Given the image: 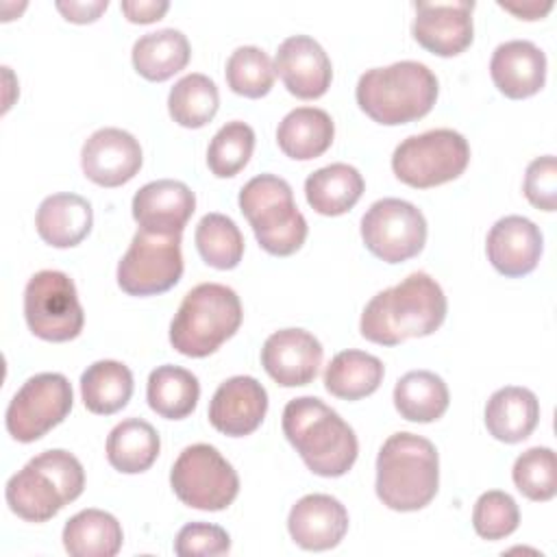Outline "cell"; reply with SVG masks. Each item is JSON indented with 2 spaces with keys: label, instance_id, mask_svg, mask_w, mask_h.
Returning a JSON list of instances; mask_svg holds the SVG:
<instances>
[{
  "label": "cell",
  "instance_id": "44dd1931",
  "mask_svg": "<svg viewBox=\"0 0 557 557\" xmlns=\"http://www.w3.org/2000/svg\"><path fill=\"white\" fill-rule=\"evenodd\" d=\"M287 531L305 550H329L344 540L348 511L335 496L307 494L289 509Z\"/></svg>",
  "mask_w": 557,
  "mask_h": 557
},
{
  "label": "cell",
  "instance_id": "74e56055",
  "mask_svg": "<svg viewBox=\"0 0 557 557\" xmlns=\"http://www.w3.org/2000/svg\"><path fill=\"white\" fill-rule=\"evenodd\" d=\"M513 485L529 500H550L557 494V461L548 446H533L518 455L511 470Z\"/></svg>",
  "mask_w": 557,
  "mask_h": 557
},
{
  "label": "cell",
  "instance_id": "52a82bcc",
  "mask_svg": "<svg viewBox=\"0 0 557 557\" xmlns=\"http://www.w3.org/2000/svg\"><path fill=\"white\" fill-rule=\"evenodd\" d=\"M237 200L265 252L289 257L305 244L307 220L298 211L292 185L285 178L259 174L239 189Z\"/></svg>",
  "mask_w": 557,
  "mask_h": 557
},
{
  "label": "cell",
  "instance_id": "8fae6325",
  "mask_svg": "<svg viewBox=\"0 0 557 557\" xmlns=\"http://www.w3.org/2000/svg\"><path fill=\"white\" fill-rule=\"evenodd\" d=\"M183 274L181 235H154L139 228L117 263V285L128 296H154L172 289Z\"/></svg>",
  "mask_w": 557,
  "mask_h": 557
},
{
  "label": "cell",
  "instance_id": "ee69618b",
  "mask_svg": "<svg viewBox=\"0 0 557 557\" xmlns=\"http://www.w3.org/2000/svg\"><path fill=\"white\" fill-rule=\"evenodd\" d=\"M500 9L513 13L516 17L520 20H540L544 17L550 9H553V2H537V0H531V2H522V4H516V2H498Z\"/></svg>",
  "mask_w": 557,
  "mask_h": 557
},
{
  "label": "cell",
  "instance_id": "e0dca14e",
  "mask_svg": "<svg viewBox=\"0 0 557 557\" xmlns=\"http://www.w3.org/2000/svg\"><path fill=\"white\" fill-rule=\"evenodd\" d=\"M274 72L285 89L300 100H315L326 94L333 81V65L324 48L309 35H292L276 50Z\"/></svg>",
  "mask_w": 557,
  "mask_h": 557
},
{
  "label": "cell",
  "instance_id": "cb8c5ba5",
  "mask_svg": "<svg viewBox=\"0 0 557 557\" xmlns=\"http://www.w3.org/2000/svg\"><path fill=\"white\" fill-rule=\"evenodd\" d=\"M540 422L537 396L518 385L496 389L485 405V426L490 435L505 444L527 440Z\"/></svg>",
  "mask_w": 557,
  "mask_h": 557
},
{
  "label": "cell",
  "instance_id": "d6986e66",
  "mask_svg": "<svg viewBox=\"0 0 557 557\" xmlns=\"http://www.w3.org/2000/svg\"><path fill=\"white\" fill-rule=\"evenodd\" d=\"M196 209L194 191L174 178L146 183L133 196V218L154 235H181Z\"/></svg>",
  "mask_w": 557,
  "mask_h": 557
},
{
  "label": "cell",
  "instance_id": "7c38bea8",
  "mask_svg": "<svg viewBox=\"0 0 557 557\" xmlns=\"http://www.w3.org/2000/svg\"><path fill=\"white\" fill-rule=\"evenodd\" d=\"M72 385L63 374H35L11 398L4 413L7 431L13 440L30 444L61 424L72 411Z\"/></svg>",
  "mask_w": 557,
  "mask_h": 557
},
{
  "label": "cell",
  "instance_id": "d6a6232c",
  "mask_svg": "<svg viewBox=\"0 0 557 557\" xmlns=\"http://www.w3.org/2000/svg\"><path fill=\"white\" fill-rule=\"evenodd\" d=\"M146 398L150 409L161 418L183 420L196 409L200 385L189 370L165 363L150 372Z\"/></svg>",
  "mask_w": 557,
  "mask_h": 557
},
{
  "label": "cell",
  "instance_id": "e575fe53",
  "mask_svg": "<svg viewBox=\"0 0 557 557\" xmlns=\"http://www.w3.org/2000/svg\"><path fill=\"white\" fill-rule=\"evenodd\" d=\"M194 239L202 261L215 270H233L244 257V235L224 213L202 215Z\"/></svg>",
  "mask_w": 557,
  "mask_h": 557
},
{
  "label": "cell",
  "instance_id": "4316f807",
  "mask_svg": "<svg viewBox=\"0 0 557 557\" xmlns=\"http://www.w3.org/2000/svg\"><path fill=\"white\" fill-rule=\"evenodd\" d=\"M122 542V524L102 509H83L63 527V546L72 557H113Z\"/></svg>",
  "mask_w": 557,
  "mask_h": 557
},
{
  "label": "cell",
  "instance_id": "4dcf8cb0",
  "mask_svg": "<svg viewBox=\"0 0 557 557\" xmlns=\"http://www.w3.org/2000/svg\"><path fill=\"white\" fill-rule=\"evenodd\" d=\"M448 403L444 379L429 370H411L394 385V407L409 422H435L446 413Z\"/></svg>",
  "mask_w": 557,
  "mask_h": 557
},
{
  "label": "cell",
  "instance_id": "6da1fadb",
  "mask_svg": "<svg viewBox=\"0 0 557 557\" xmlns=\"http://www.w3.org/2000/svg\"><path fill=\"white\" fill-rule=\"evenodd\" d=\"M446 296L426 272H413L398 285L370 298L361 313V335L379 346H398L409 337L435 333L446 318Z\"/></svg>",
  "mask_w": 557,
  "mask_h": 557
},
{
  "label": "cell",
  "instance_id": "8992f818",
  "mask_svg": "<svg viewBox=\"0 0 557 557\" xmlns=\"http://www.w3.org/2000/svg\"><path fill=\"white\" fill-rule=\"evenodd\" d=\"M244 311L239 296L220 283L191 287L170 324V344L185 357H207L231 339Z\"/></svg>",
  "mask_w": 557,
  "mask_h": 557
},
{
  "label": "cell",
  "instance_id": "7a4b0ae2",
  "mask_svg": "<svg viewBox=\"0 0 557 557\" xmlns=\"http://www.w3.org/2000/svg\"><path fill=\"white\" fill-rule=\"evenodd\" d=\"M283 433L305 466L326 479L344 476L357 461L359 444L352 426L315 396H300L283 409Z\"/></svg>",
  "mask_w": 557,
  "mask_h": 557
},
{
  "label": "cell",
  "instance_id": "d590c367",
  "mask_svg": "<svg viewBox=\"0 0 557 557\" xmlns=\"http://www.w3.org/2000/svg\"><path fill=\"white\" fill-rule=\"evenodd\" d=\"M255 150V131L246 122H226L207 148V165L218 178H231L246 168Z\"/></svg>",
  "mask_w": 557,
  "mask_h": 557
},
{
  "label": "cell",
  "instance_id": "f1b7e54d",
  "mask_svg": "<svg viewBox=\"0 0 557 557\" xmlns=\"http://www.w3.org/2000/svg\"><path fill=\"white\" fill-rule=\"evenodd\" d=\"M161 440L154 426L141 418H126L107 437V459L124 474L146 472L159 457Z\"/></svg>",
  "mask_w": 557,
  "mask_h": 557
},
{
  "label": "cell",
  "instance_id": "8d00e7d4",
  "mask_svg": "<svg viewBox=\"0 0 557 557\" xmlns=\"http://www.w3.org/2000/svg\"><path fill=\"white\" fill-rule=\"evenodd\" d=\"M274 63L257 46H239L226 61V83L244 98H263L274 85Z\"/></svg>",
  "mask_w": 557,
  "mask_h": 557
},
{
  "label": "cell",
  "instance_id": "b9f144b4",
  "mask_svg": "<svg viewBox=\"0 0 557 557\" xmlns=\"http://www.w3.org/2000/svg\"><path fill=\"white\" fill-rule=\"evenodd\" d=\"M109 2L107 0H89V2H57V11L63 13V17L67 22L74 24H89L96 22L104 11H107Z\"/></svg>",
  "mask_w": 557,
  "mask_h": 557
},
{
  "label": "cell",
  "instance_id": "9a60e30c",
  "mask_svg": "<svg viewBox=\"0 0 557 557\" xmlns=\"http://www.w3.org/2000/svg\"><path fill=\"white\" fill-rule=\"evenodd\" d=\"M139 141L122 128H98L87 137L81 150V168L85 176L100 187H120L128 183L141 168Z\"/></svg>",
  "mask_w": 557,
  "mask_h": 557
},
{
  "label": "cell",
  "instance_id": "277c9868",
  "mask_svg": "<svg viewBox=\"0 0 557 557\" xmlns=\"http://www.w3.org/2000/svg\"><path fill=\"white\" fill-rule=\"evenodd\" d=\"M437 76L418 61H398L366 70L355 89L359 109L385 126L409 124L424 117L437 100Z\"/></svg>",
  "mask_w": 557,
  "mask_h": 557
},
{
  "label": "cell",
  "instance_id": "7bdbcfd3",
  "mask_svg": "<svg viewBox=\"0 0 557 557\" xmlns=\"http://www.w3.org/2000/svg\"><path fill=\"white\" fill-rule=\"evenodd\" d=\"M120 9L126 15V20L133 22V24H150V22H157L165 15V11L170 9V2H163V0L128 2V0H124L120 4Z\"/></svg>",
  "mask_w": 557,
  "mask_h": 557
},
{
  "label": "cell",
  "instance_id": "d4e9b609",
  "mask_svg": "<svg viewBox=\"0 0 557 557\" xmlns=\"http://www.w3.org/2000/svg\"><path fill=\"white\" fill-rule=\"evenodd\" d=\"M335 137V124L324 109L318 107H298L289 111L278 128L276 144L278 148L296 161H309L324 154Z\"/></svg>",
  "mask_w": 557,
  "mask_h": 557
},
{
  "label": "cell",
  "instance_id": "ffe728a7",
  "mask_svg": "<svg viewBox=\"0 0 557 557\" xmlns=\"http://www.w3.org/2000/svg\"><path fill=\"white\" fill-rule=\"evenodd\" d=\"M544 239L535 222L522 215H505L487 233L485 252L496 272L509 278L524 276L537 268Z\"/></svg>",
  "mask_w": 557,
  "mask_h": 557
},
{
  "label": "cell",
  "instance_id": "83f0119b",
  "mask_svg": "<svg viewBox=\"0 0 557 557\" xmlns=\"http://www.w3.org/2000/svg\"><path fill=\"white\" fill-rule=\"evenodd\" d=\"M133 67L139 76L161 83L178 74L191 57L187 37L176 28H161L141 35L133 46Z\"/></svg>",
  "mask_w": 557,
  "mask_h": 557
},
{
  "label": "cell",
  "instance_id": "3957f363",
  "mask_svg": "<svg viewBox=\"0 0 557 557\" xmlns=\"http://www.w3.org/2000/svg\"><path fill=\"white\" fill-rule=\"evenodd\" d=\"M376 496L394 511L426 507L440 487V457L433 442L416 433L389 435L376 457Z\"/></svg>",
  "mask_w": 557,
  "mask_h": 557
},
{
  "label": "cell",
  "instance_id": "ac0fdd59",
  "mask_svg": "<svg viewBox=\"0 0 557 557\" xmlns=\"http://www.w3.org/2000/svg\"><path fill=\"white\" fill-rule=\"evenodd\" d=\"M268 411V392L255 376H231L215 389L209 403V422L228 437L257 431Z\"/></svg>",
  "mask_w": 557,
  "mask_h": 557
},
{
  "label": "cell",
  "instance_id": "603a6c76",
  "mask_svg": "<svg viewBox=\"0 0 557 557\" xmlns=\"http://www.w3.org/2000/svg\"><path fill=\"white\" fill-rule=\"evenodd\" d=\"M91 205L78 194H52L41 200L35 226L39 237L54 248L78 246L91 231Z\"/></svg>",
  "mask_w": 557,
  "mask_h": 557
},
{
  "label": "cell",
  "instance_id": "7402d4cb",
  "mask_svg": "<svg viewBox=\"0 0 557 557\" xmlns=\"http://www.w3.org/2000/svg\"><path fill=\"white\" fill-rule=\"evenodd\" d=\"M490 74L496 89L511 100L535 96L546 81V54L527 39L505 41L492 54Z\"/></svg>",
  "mask_w": 557,
  "mask_h": 557
},
{
  "label": "cell",
  "instance_id": "60d3db41",
  "mask_svg": "<svg viewBox=\"0 0 557 557\" xmlns=\"http://www.w3.org/2000/svg\"><path fill=\"white\" fill-rule=\"evenodd\" d=\"M522 189L533 207L542 211L557 209V161L553 154L537 157L529 163Z\"/></svg>",
  "mask_w": 557,
  "mask_h": 557
},
{
  "label": "cell",
  "instance_id": "ab89813d",
  "mask_svg": "<svg viewBox=\"0 0 557 557\" xmlns=\"http://www.w3.org/2000/svg\"><path fill=\"white\" fill-rule=\"evenodd\" d=\"M228 550L231 535L222 527L209 522H189L174 540V553L178 557H213Z\"/></svg>",
  "mask_w": 557,
  "mask_h": 557
},
{
  "label": "cell",
  "instance_id": "484cf974",
  "mask_svg": "<svg viewBox=\"0 0 557 557\" xmlns=\"http://www.w3.org/2000/svg\"><path fill=\"white\" fill-rule=\"evenodd\" d=\"M366 189L363 176L348 163H331L311 172L305 181V196L320 215H342L350 211Z\"/></svg>",
  "mask_w": 557,
  "mask_h": 557
},
{
  "label": "cell",
  "instance_id": "2e32d148",
  "mask_svg": "<svg viewBox=\"0 0 557 557\" xmlns=\"http://www.w3.org/2000/svg\"><path fill=\"white\" fill-rule=\"evenodd\" d=\"M322 344L305 329H281L261 348V366L283 387L309 385L322 366Z\"/></svg>",
  "mask_w": 557,
  "mask_h": 557
},
{
  "label": "cell",
  "instance_id": "f35d334b",
  "mask_svg": "<svg viewBox=\"0 0 557 557\" xmlns=\"http://www.w3.org/2000/svg\"><path fill=\"white\" fill-rule=\"evenodd\" d=\"M520 524V509L516 500L500 490L483 492L472 509V527L479 537L487 542L511 535Z\"/></svg>",
  "mask_w": 557,
  "mask_h": 557
},
{
  "label": "cell",
  "instance_id": "ba28073f",
  "mask_svg": "<svg viewBox=\"0 0 557 557\" xmlns=\"http://www.w3.org/2000/svg\"><path fill=\"white\" fill-rule=\"evenodd\" d=\"M468 161L470 146L461 133L433 128L403 139L392 154V170L400 183L429 189L461 176Z\"/></svg>",
  "mask_w": 557,
  "mask_h": 557
},
{
  "label": "cell",
  "instance_id": "836d02e7",
  "mask_svg": "<svg viewBox=\"0 0 557 557\" xmlns=\"http://www.w3.org/2000/svg\"><path fill=\"white\" fill-rule=\"evenodd\" d=\"M220 107L215 83L205 74H187L174 83L168 96V111L178 126L202 128L209 124Z\"/></svg>",
  "mask_w": 557,
  "mask_h": 557
},
{
  "label": "cell",
  "instance_id": "30bf717a",
  "mask_svg": "<svg viewBox=\"0 0 557 557\" xmlns=\"http://www.w3.org/2000/svg\"><path fill=\"white\" fill-rule=\"evenodd\" d=\"M24 318L33 335L46 342H70L81 335L85 313L74 281L59 270L33 274L24 289Z\"/></svg>",
  "mask_w": 557,
  "mask_h": 557
},
{
  "label": "cell",
  "instance_id": "f546056e",
  "mask_svg": "<svg viewBox=\"0 0 557 557\" xmlns=\"http://www.w3.org/2000/svg\"><path fill=\"white\" fill-rule=\"evenodd\" d=\"M383 361L363 350L337 352L324 370V387L335 398L359 400L374 394L383 381Z\"/></svg>",
  "mask_w": 557,
  "mask_h": 557
},
{
  "label": "cell",
  "instance_id": "1f68e13d",
  "mask_svg": "<svg viewBox=\"0 0 557 557\" xmlns=\"http://www.w3.org/2000/svg\"><path fill=\"white\" fill-rule=\"evenodd\" d=\"M81 396L91 413L111 416L128 405L133 396V372L122 361H94L81 374Z\"/></svg>",
  "mask_w": 557,
  "mask_h": 557
},
{
  "label": "cell",
  "instance_id": "4fadbf2b",
  "mask_svg": "<svg viewBox=\"0 0 557 557\" xmlns=\"http://www.w3.org/2000/svg\"><path fill=\"white\" fill-rule=\"evenodd\" d=\"M361 239L376 259L400 263L424 248L426 220L407 200L381 198L361 218Z\"/></svg>",
  "mask_w": 557,
  "mask_h": 557
},
{
  "label": "cell",
  "instance_id": "5bb4252c",
  "mask_svg": "<svg viewBox=\"0 0 557 557\" xmlns=\"http://www.w3.org/2000/svg\"><path fill=\"white\" fill-rule=\"evenodd\" d=\"M411 24L413 39L437 57H457L474 39V2H416Z\"/></svg>",
  "mask_w": 557,
  "mask_h": 557
},
{
  "label": "cell",
  "instance_id": "5b68a950",
  "mask_svg": "<svg viewBox=\"0 0 557 557\" xmlns=\"http://www.w3.org/2000/svg\"><path fill=\"white\" fill-rule=\"evenodd\" d=\"M85 490L83 463L63 448L44 450L4 487L9 509L26 522H46Z\"/></svg>",
  "mask_w": 557,
  "mask_h": 557
},
{
  "label": "cell",
  "instance_id": "9c48e42d",
  "mask_svg": "<svg viewBox=\"0 0 557 557\" xmlns=\"http://www.w3.org/2000/svg\"><path fill=\"white\" fill-rule=\"evenodd\" d=\"M170 485L183 505L220 511L235 500L239 476L215 446L191 444L176 457L170 470Z\"/></svg>",
  "mask_w": 557,
  "mask_h": 557
}]
</instances>
